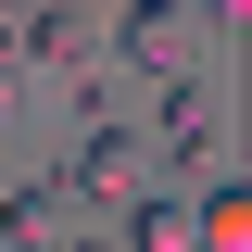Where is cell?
Wrapping results in <instances>:
<instances>
[{"mask_svg":"<svg viewBox=\"0 0 252 252\" xmlns=\"http://www.w3.org/2000/svg\"><path fill=\"white\" fill-rule=\"evenodd\" d=\"M114 51L152 76V89H177L189 63H202V13L189 0H126V26H114Z\"/></svg>","mask_w":252,"mask_h":252,"instance_id":"obj_1","label":"cell"},{"mask_svg":"<svg viewBox=\"0 0 252 252\" xmlns=\"http://www.w3.org/2000/svg\"><path fill=\"white\" fill-rule=\"evenodd\" d=\"M139 126H89L76 139V164H63V202H139Z\"/></svg>","mask_w":252,"mask_h":252,"instance_id":"obj_2","label":"cell"},{"mask_svg":"<svg viewBox=\"0 0 252 252\" xmlns=\"http://www.w3.org/2000/svg\"><path fill=\"white\" fill-rule=\"evenodd\" d=\"M126 252H189V202L139 189V202H126Z\"/></svg>","mask_w":252,"mask_h":252,"instance_id":"obj_6","label":"cell"},{"mask_svg":"<svg viewBox=\"0 0 252 252\" xmlns=\"http://www.w3.org/2000/svg\"><path fill=\"white\" fill-rule=\"evenodd\" d=\"M13 51H26L38 76H76V63H89V26H76L63 0H38V13H13Z\"/></svg>","mask_w":252,"mask_h":252,"instance_id":"obj_3","label":"cell"},{"mask_svg":"<svg viewBox=\"0 0 252 252\" xmlns=\"http://www.w3.org/2000/svg\"><path fill=\"white\" fill-rule=\"evenodd\" d=\"M0 252H63V189H13L0 202Z\"/></svg>","mask_w":252,"mask_h":252,"instance_id":"obj_4","label":"cell"},{"mask_svg":"<svg viewBox=\"0 0 252 252\" xmlns=\"http://www.w3.org/2000/svg\"><path fill=\"white\" fill-rule=\"evenodd\" d=\"M164 164H215V114H202V89H164Z\"/></svg>","mask_w":252,"mask_h":252,"instance_id":"obj_5","label":"cell"}]
</instances>
